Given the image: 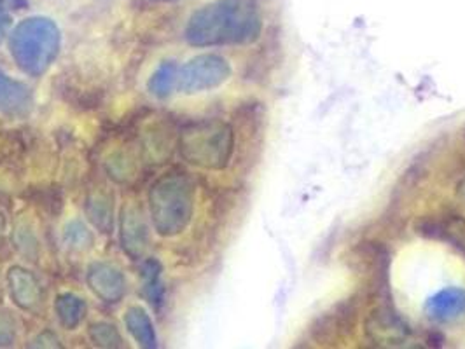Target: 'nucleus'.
<instances>
[{"label":"nucleus","instance_id":"nucleus-1","mask_svg":"<svg viewBox=\"0 0 465 349\" xmlns=\"http://www.w3.org/2000/svg\"><path fill=\"white\" fill-rule=\"evenodd\" d=\"M262 18L252 0H215L193 13L186 41L194 47L236 46L256 43Z\"/></svg>","mask_w":465,"mask_h":349},{"label":"nucleus","instance_id":"nucleus-2","mask_svg":"<svg viewBox=\"0 0 465 349\" xmlns=\"http://www.w3.org/2000/svg\"><path fill=\"white\" fill-rule=\"evenodd\" d=\"M62 44L58 24L45 16L26 18L9 37V51L16 65L28 75H43L56 60Z\"/></svg>","mask_w":465,"mask_h":349},{"label":"nucleus","instance_id":"nucleus-3","mask_svg":"<svg viewBox=\"0 0 465 349\" xmlns=\"http://www.w3.org/2000/svg\"><path fill=\"white\" fill-rule=\"evenodd\" d=\"M153 226L164 238L186 231L194 211V186L179 173L164 175L149 192Z\"/></svg>","mask_w":465,"mask_h":349},{"label":"nucleus","instance_id":"nucleus-4","mask_svg":"<svg viewBox=\"0 0 465 349\" xmlns=\"http://www.w3.org/2000/svg\"><path fill=\"white\" fill-rule=\"evenodd\" d=\"M234 150L232 128L217 119L189 124L179 139V152L186 163L202 170H224Z\"/></svg>","mask_w":465,"mask_h":349},{"label":"nucleus","instance_id":"nucleus-5","mask_svg":"<svg viewBox=\"0 0 465 349\" xmlns=\"http://www.w3.org/2000/svg\"><path fill=\"white\" fill-rule=\"evenodd\" d=\"M232 77V67L219 54H200L179 70L177 88L186 94L212 92Z\"/></svg>","mask_w":465,"mask_h":349},{"label":"nucleus","instance_id":"nucleus-6","mask_svg":"<svg viewBox=\"0 0 465 349\" xmlns=\"http://www.w3.org/2000/svg\"><path fill=\"white\" fill-rule=\"evenodd\" d=\"M364 334L368 344L374 348H401L413 337V330L391 303L378 304L366 318Z\"/></svg>","mask_w":465,"mask_h":349},{"label":"nucleus","instance_id":"nucleus-7","mask_svg":"<svg viewBox=\"0 0 465 349\" xmlns=\"http://www.w3.org/2000/svg\"><path fill=\"white\" fill-rule=\"evenodd\" d=\"M357 311L359 305L355 299L332 305L310 326V339L317 346H329L331 343L345 339L355 326Z\"/></svg>","mask_w":465,"mask_h":349},{"label":"nucleus","instance_id":"nucleus-8","mask_svg":"<svg viewBox=\"0 0 465 349\" xmlns=\"http://www.w3.org/2000/svg\"><path fill=\"white\" fill-rule=\"evenodd\" d=\"M86 281L90 290L104 303H119L126 294V279L123 273L107 262H94L88 267Z\"/></svg>","mask_w":465,"mask_h":349},{"label":"nucleus","instance_id":"nucleus-9","mask_svg":"<svg viewBox=\"0 0 465 349\" xmlns=\"http://www.w3.org/2000/svg\"><path fill=\"white\" fill-rule=\"evenodd\" d=\"M425 315L438 325H450L465 318V288H444L429 297L425 303Z\"/></svg>","mask_w":465,"mask_h":349},{"label":"nucleus","instance_id":"nucleus-10","mask_svg":"<svg viewBox=\"0 0 465 349\" xmlns=\"http://www.w3.org/2000/svg\"><path fill=\"white\" fill-rule=\"evenodd\" d=\"M121 243H123V250L134 258L143 256L149 247V229L142 211L135 205H128L123 209Z\"/></svg>","mask_w":465,"mask_h":349},{"label":"nucleus","instance_id":"nucleus-11","mask_svg":"<svg viewBox=\"0 0 465 349\" xmlns=\"http://www.w3.org/2000/svg\"><path fill=\"white\" fill-rule=\"evenodd\" d=\"M9 294L18 307L34 311L43 304V288L37 278L22 267H13L7 273Z\"/></svg>","mask_w":465,"mask_h":349},{"label":"nucleus","instance_id":"nucleus-12","mask_svg":"<svg viewBox=\"0 0 465 349\" xmlns=\"http://www.w3.org/2000/svg\"><path fill=\"white\" fill-rule=\"evenodd\" d=\"M32 107V93L26 84L0 72V112L7 116H25Z\"/></svg>","mask_w":465,"mask_h":349},{"label":"nucleus","instance_id":"nucleus-13","mask_svg":"<svg viewBox=\"0 0 465 349\" xmlns=\"http://www.w3.org/2000/svg\"><path fill=\"white\" fill-rule=\"evenodd\" d=\"M124 324L142 348H156V332L143 307L132 305L124 315Z\"/></svg>","mask_w":465,"mask_h":349},{"label":"nucleus","instance_id":"nucleus-14","mask_svg":"<svg viewBox=\"0 0 465 349\" xmlns=\"http://www.w3.org/2000/svg\"><path fill=\"white\" fill-rule=\"evenodd\" d=\"M54 311L62 325L69 330H75L86 318L88 307L81 297L74 294H62L54 301Z\"/></svg>","mask_w":465,"mask_h":349},{"label":"nucleus","instance_id":"nucleus-15","mask_svg":"<svg viewBox=\"0 0 465 349\" xmlns=\"http://www.w3.org/2000/svg\"><path fill=\"white\" fill-rule=\"evenodd\" d=\"M86 213L102 233H109L113 229V201L107 194L94 192V196H90Z\"/></svg>","mask_w":465,"mask_h":349},{"label":"nucleus","instance_id":"nucleus-16","mask_svg":"<svg viewBox=\"0 0 465 349\" xmlns=\"http://www.w3.org/2000/svg\"><path fill=\"white\" fill-rule=\"evenodd\" d=\"M179 81V69L173 62H164L149 79V92L156 98L170 96Z\"/></svg>","mask_w":465,"mask_h":349},{"label":"nucleus","instance_id":"nucleus-17","mask_svg":"<svg viewBox=\"0 0 465 349\" xmlns=\"http://www.w3.org/2000/svg\"><path fill=\"white\" fill-rule=\"evenodd\" d=\"M90 339L100 348H121L123 339L116 326L111 324H96L90 328Z\"/></svg>","mask_w":465,"mask_h":349},{"label":"nucleus","instance_id":"nucleus-18","mask_svg":"<svg viewBox=\"0 0 465 349\" xmlns=\"http://www.w3.org/2000/svg\"><path fill=\"white\" fill-rule=\"evenodd\" d=\"M160 273H162V267L156 260H147L143 264L145 292H147L149 301L154 304L162 303V294H163V288L160 286Z\"/></svg>","mask_w":465,"mask_h":349},{"label":"nucleus","instance_id":"nucleus-19","mask_svg":"<svg viewBox=\"0 0 465 349\" xmlns=\"http://www.w3.org/2000/svg\"><path fill=\"white\" fill-rule=\"evenodd\" d=\"M65 236H67V241H69L72 247L83 248V247H90V243H92L90 231L81 222H72V224H69Z\"/></svg>","mask_w":465,"mask_h":349},{"label":"nucleus","instance_id":"nucleus-20","mask_svg":"<svg viewBox=\"0 0 465 349\" xmlns=\"http://www.w3.org/2000/svg\"><path fill=\"white\" fill-rule=\"evenodd\" d=\"M16 337V325L7 311H0V346L13 344Z\"/></svg>","mask_w":465,"mask_h":349},{"label":"nucleus","instance_id":"nucleus-21","mask_svg":"<svg viewBox=\"0 0 465 349\" xmlns=\"http://www.w3.org/2000/svg\"><path fill=\"white\" fill-rule=\"evenodd\" d=\"M9 24H11L9 15L0 7V43L4 41V37H5L7 30H9Z\"/></svg>","mask_w":465,"mask_h":349},{"label":"nucleus","instance_id":"nucleus-22","mask_svg":"<svg viewBox=\"0 0 465 349\" xmlns=\"http://www.w3.org/2000/svg\"><path fill=\"white\" fill-rule=\"evenodd\" d=\"M0 5L7 9H25L28 5V0H0Z\"/></svg>","mask_w":465,"mask_h":349},{"label":"nucleus","instance_id":"nucleus-23","mask_svg":"<svg viewBox=\"0 0 465 349\" xmlns=\"http://www.w3.org/2000/svg\"><path fill=\"white\" fill-rule=\"evenodd\" d=\"M459 194H460V196L465 199V179L462 180V184L459 186Z\"/></svg>","mask_w":465,"mask_h":349},{"label":"nucleus","instance_id":"nucleus-24","mask_svg":"<svg viewBox=\"0 0 465 349\" xmlns=\"http://www.w3.org/2000/svg\"><path fill=\"white\" fill-rule=\"evenodd\" d=\"M154 2H172V0H154Z\"/></svg>","mask_w":465,"mask_h":349},{"label":"nucleus","instance_id":"nucleus-25","mask_svg":"<svg viewBox=\"0 0 465 349\" xmlns=\"http://www.w3.org/2000/svg\"><path fill=\"white\" fill-rule=\"evenodd\" d=\"M464 141H465V131H464Z\"/></svg>","mask_w":465,"mask_h":349}]
</instances>
